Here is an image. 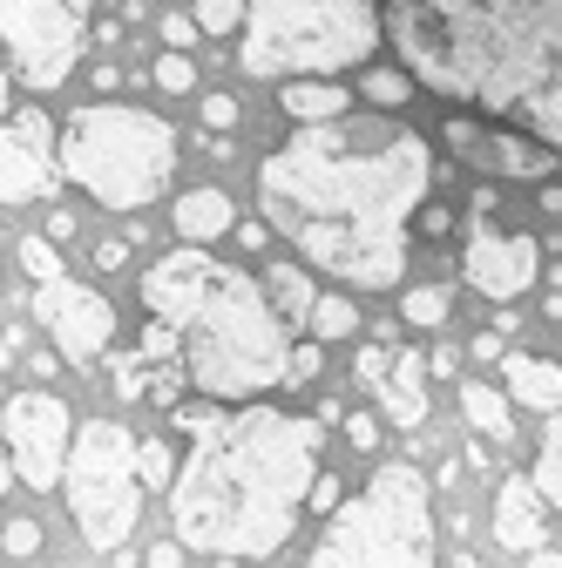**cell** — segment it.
<instances>
[{"label":"cell","mask_w":562,"mask_h":568,"mask_svg":"<svg viewBox=\"0 0 562 568\" xmlns=\"http://www.w3.org/2000/svg\"><path fill=\"white\" fill-rule=\"evenodd\" d=\"M264 292H271V305H278V312H285V325H312V305H319V292H312V277H305L299 264H271Z\"/></svg>","instance_id":"7402d4cb"},{"label":"cell","mask_w":562,"mask_h":568,"mask_svg":"<svg viewBox=\"0 0 562 568\" xmlns=\"http://www.w3.org/2000/svg\"><path fill=\"white\" fill-rule=\"evenodd\" d=\"M0 426H8L14 480L34 487V494L61 487L68 447H76V419H68V399H54V393H14L8 406H0Z\"/></svg>","instance_id":"30bf717a"},{"label":"cell","mask_w":562,"mask_h":568,"mask_svg":"<svg viewBox=\"0 0 562 568\" xmlns=\"http://www.w3.org/2000/svg\"><path fill=\"white\" fill-rule=\"evenodd\" d=\"M305 508H312V515H332V508H339V480H332V474H319V480H312Z\"/></svg>","instance_id":"e575fe53"},{"label":"cell","mask_w":562,"mask_h":568,"mask_svg":"<svg viewBox=\"0 0 562 568\" xmlns=\"http://www.w3.org/2000/svg\"><path fill=\"white\" fill-rule=\"evenodd\" d=\"M157 28H163V48H190V41L203 34V28H197V14H163Z\"/></svg>","instance_id":"d6a6232c"},{"label":"cell","mask_w":562,"mask_h":568,"mask_svg":"<svg viewBox=\"0 0 562 568\" xmlns=\"http://www.w3.org/2000/svg\"><path fill=\"white\" fill-rule=\"evenodd\" d=\"M407 325H448V292L441 284H420V292H407Z\"/></svg>","instance_id":"83f0119b"},{"label":"cell","mask_w":562,"mask_h":568,"mask_svg":"<svg viewBox=\"0 0 562 568\" xmlns=\"http://www.w3.org/2000/svg\"><path fill=\"white\" fill-rule=\"evenodd\" d=\"M312 332L332 345V338H353L360 332V305L353 298H339V292H325L319 305H312Z\"/></svg>","instance_id":"cb8c5ba5"},{"label":"cell","mask_w":562,"mask_h":568,"mask_svg":"<svg viewBox=\"0 0 562 568\" xmlns=\"http://www.w3.org/2000/svg\"><path fill=\"white\" fill-rule=\"evenodd\" d=\"M380 48V0H251L244 75H332Z\"/></svg>","instance_id":"8992f818"},{"label":"cell","mask_w":562,"mask_h":568,"mask_svg":"<svg viewBox=\"0 0 562 568\" xmlns=\"http://www.w3.org/2000/svg\"><path fill=\"white\" fill-rule=\"evenodd\" d=\"M116 386H122V399L183 406V393H190V366H183V345H177V332H170L163 318H150L143 345L116 359Z\"/></svg>","instance_id":"5bb4252c"},{"label":"cell","mask_w":562,"mask_h":568,"mask_svg":"<svg viewBox=\"0 0 562 568\" xmlns=\"http://www.w3.org/2000/svg\"><path fill=\"white\" fill-rule=\"evenodd\" d=\"M468 352H474V359H495V352H502V332H481V338H474Z\"/></svg>","instance_id":"b9f144b4"},{"label":"cell","mask_w":562,"mask_h":568,"mask_svg":"<svg viewBox=\"0 0 562 568\" xmlns=\"http://www.w3.org/2000/svg\"><path fill=\"white\" fill-rule=\"evenodd\" d=\"M529 568H562V548H549V541H542V548H529Z\"/></svg>","instance_id":"7bdbcfd3"},{"label":"cell","mask_w":562,"mask_h":568,"mask_svg":"<svg viewBox=\"0 0 562 568\" xmlns=\"http://www.w3.org/2000/svg\"><path fill=\"white\" fill-rule=\"evenodd\" d=\"M34 312L54 332V345H61L68 366H96L102 345L116 338V305L102 292H89L82 277H48L41 292H34Z\"/></svg>","instance_id":"7c38bea8"},{"label":"cell","mask_w":562,"mask_h":568,"mask_svg":"<svg viewBox=\"0 0 562 568\" xmlns=\"http://www.w3.org/2000/svg\"><path fill=\"white\" fill-rule=\"evenodd\" d=\"M96 264H102V271L129 264V237H102V244H96Z\"/></svg>","instance_id":"74e56055"},{"label":"cell","mask_w":562,"mask_h":568,"mask_svg":"<svg viewBox=\"0 0 562 568\" xmlns=\"http://www.w3.org/2000/svg\"><path fill=\"white\" fill-rule=\"evenodd\" d=\"M238 244H244V251H264V244H271V224H264V217H258V224H244V231H238Z\"/></svg>","instance_id":"60d3db41"},{"label":"cell","mask_w":562,"mask_h":568,"mask_svg":"<svg viewBox=\"0 0 562 568\" xmlns=\"http://www.w3.org/2000/svg\"><path fill=\"white\" fill-rule=\"evenodd\" d=\"M509 399L535 406V413H562V366L555 359H529V352H509Z\"/></svg>","instance_id":"ac0fdd59"},{"label":"cell","mask_w":562,"mask_h":568,"mask_svg":"<svg viewBox=\"0 0 562 568\" xmlns=\"http://www.w3.org/2000/svg\"><path fill=\"white\" fill-rule=\"evenodd\" d=\"M244 14H251V0H197V28L203 34H244Z\"/></svg>","instance_id":"d4e9b609"},{"label":"cell","mask_w":562,"mask_h":568,"mask_svg":"<svg viewBox=\"0 0 562 568\" xmlns=\"http://www.w3.org/2000/svg\"><path fill=\"white\" fill-rule=\"evenodd\" d=\"M0 41L28 89H61L89 41V0H0Z\"/></svg>","instance_id":"9c48e42d"},{"label":"cell","mask_w":562,"mask_h":568,"mask_svg":"<svg viewBox=\"0 0 562 568\" xmlns=\"http://www.w3.org/2000/svg\"><path fill=\"white\" fill-rule=\"evenodd\" d=\"M177 231H183L190 244L224 237V231H231V196H224V190H190V196H177Z\"/></svg>","instance_id":"d6986e66"},{"label":"cell","mask_w":562,"mask_h":568,"mask_svg":"<svg viewBox=\"0 0 562 568\" xmlns=\"http://www.w3.org/2000/svg\"><path fill=\"white\" fill-rule=\"evenodd\" d=\"M61 170L102 210H143L177 170V129L129 102H89L61 129Z\"/></svg>","instance_id":"5b68a950"},{"label":"cell","mask_w":562,"mask_h":568,"mask_svg":"<svg viewBox=\"0 0 562 568\" xmlns=\"http://www.w3.org/2000/svg\"><path fill=\"white\" fill-rule=\"evenodd\" d=\"M495 541L502 548H542V487L535 480H502L495 494Z\"/></svg>","instance_id":"2e32d148"},{"label":"cell","mask_w":562,"mask_h":568,"mask_svg":"<svg viewBox=\"0 0 562 568\" xmlns=\"http://www.w3.org/2000/svg\"><path fill=\"white\" fill-rule=\"evenodd\" d=\"M68 508L96 555H122V541L143 521V460L122 419H89L68 447Z\"/></svg>","instance_id":"ba28073f"},{"label":"cell","mask_w":562,"mask_h":568,"mask_svg":"<svg viewBox=\"0 0 562 568\" xmlns=\"http://www.w3.org/2000/svg\"><path fill=\"white\" fill-rule=\"evenodd\" d=\"M0 122H8V61H0Z\"/></svg>","instance_id":"bcb514c9"},{"label":"cell","mask_w":562,"mask_h":568,"mask_svg":"<svg viewBox=\"0 0 562 568\" xmlns=\"http://www.w3.org/2000/svg\"><path fill=\"white\" fill-rule=\"evenodd\" d=\"M190 454L170 480V528L190 555H278L319 480L325 419L278 406H177Z\"/></svg>","instance_id":"7a4b0ae2"},{"label":"cell","mask_w":562,"mask_h":568,"mask_svg":"<svg viewBox=\"0 0 562 568\" xmlns=\"http://www.w3.org/2000/svg\"><path fill=\"white\" fill-rule=\"evenodd\" d=\"M345 440H353L360 454H373V447H380V419H367V413H360V419H345Z\"/></svg>","instance_id":"d590c367"},{"label":"cell","mask_w":562,"mask_h":568,"mask_svg":"<svg viewBox=\"0 0 562 568\" xmlns=\"http://www.w3.org/2000/svg\"><path fill=\"white\" fill-rule=\"evenodd\" d=\"M420 224H428L434 237H448V224H454V217H448V203H420Z\"/></svg>","instance_id":"ab89813d"},{"label":"cell","mask_w":562,"mask_h":568,"mask_svg":"<svg viewBox=\"0 0 562 568\" xmlns=\"http://www.w3.org/2000/svg\"><path fill=\"white\" fill-rule=\"evenodd\" d=\"M461 413H468V426H474V434H488L495 447H509V440H515V413H509V393H495V386L468 379V386H461Z\"/></svg>","instance_id":"ffe728a7"},{"label":"cell","mask_w":562,"mask_h":568,"mask_svg":"<svg viewBox=\"0 0 562 568\" xmlns=\"http://www.w3.org/2000/svg\"><path fill=\"white\" fill-rule=\"evenodd\" d=\"M183 555H190V548H183V541H170V535H163V541H157V548H150V568H183Z\"/></svg>","instance_id":"f35d334b"},{"label":"cell","mask_w":562,"mask_h":568,"mask_svg":"<svg viewBox=\"0 0 562 568\" xmlns=\"http://www.w3.org/2000/svg\"><path fill=\"white\" fill-rule=\"evenodd\" d=\"M278 102H285V115H299V122H332V115L353 109V95H345L339 82H285Z\"/></svg>","instance_id":"44dd1931"},{"label":"cell","mask_w":562,"mask_h":568,"mask_svg":"<svg viewBox=\"0 0 562 568\" xmlns=\"http://www.w3.org/2000/svg\"><path fill=\"white\" fill-rule=\"evenodd\" d=\"M319 373V345H292V373H285V386H299V379H312Z\"/></svg>","instance_id":"8d00e7d4"},{"label":"cell","mask_w":562,"mask_h":568,"mask_svg":"<svg viewBox=\"0 0 562 568\" xmlns=\"http://www.w3.org/2000/svg\"><path fill=\"white\" fill-rule=\"evenodd\" d=\"M387 28L434 95L562 150V0H387Z\"/></svg>","instance_id":"3957f363"},{"label":"cell","mask_w":562,"mask_h":568,"mask_svg":"<svg viewBox=\"0 0 562 568\" xmlns=\"http://www.w3.org/2000/svg\"><path fill=\"white\" fill-rule=\"evenodd\" d=\"M8 359H14V332L0 338V386H8Z\"/></svg>","instance_id":"f6af8a7d"},{"label":"cell","mask_w":562,"mask_h":568,"mask_svg":"<svg viewBox=\"0 0 562 568\" xmlns=\"http://www.w3.org/2000/svg\"><path fill=\"white\" fill-rule=\"evenodd\" d=\"M454 568H481V561H474V555H461V561H454Z\"/></svg>","instance_id":"c3c4849f"},{"label":"cell","mask_w":562,"mask_h":568,"mask_svg":"<svg viewBox=\"0 0 562 568\" xmlns=\"http://www.w3.org/2000/svg\"><path fill=\"white\" fill-rule=\"evenodd\" d=\"M136 460H143V487H170L177 480V454H170V440H136Z\"/></svg>","instance_id":"4316f807"},{"label":"cell","mask_w":562,"mask_h":568,"mask_svg":"<svg viewBox=\"0 0 562 568\" xmlns=\"http://www.w3.org/2000/svg\"><path fill=\"white\" fill-rule=\"evenodd\" d=\"M150 82H157L163 95H190V89H197V68H190L183 48H163V61L150 68Z\"/></svg>","instance_id":"484cf974"},{"label":"cell","mask_w":562,"mask_h":568,"mask_svg":"<svg viewBox=\"0 0 562 568\" xmlns=\"http://www.w3.org/2000/svg\"><path fill=\"white\" fill-rule=\"evenodd\" d=\"M0 548H8V555H41V528L34 521H8V528H0Z\"/></svg>","instance_id":"1f68e13d"},{"label":"cell","mask_w":562,"mask_h":568,"mask_svg":"<svg viewBox=\"0 0 562 568\" xmlns=\"http://www.w3.org/2000/svg\"><path fill=\"white\" fill-rule=\"evenodd\" d=\"M413 95V82L407 75H393V68H373V75H367V102H380V109H400Z\"/></svg>","instance_id":"f546056e"},{"label":"cell","mask_w":562,"mask_h":568,"mask_svg":"<svg viewBox=\"0 0 562 568\" xmlns=\"http://www.w3.org/2000/svg\"><path fill=\"white\" fill-rule=\"evenodd\" d=\"M428 366L434 359H420V352H400L393 359V373H387V386H380V413L393 419V426H413L428 419Z\"/></svg>","instance_id":"e0dca14e"},{"label":"cell","mask_w":562,"mask_h":568,"mask_svg":"<svg viewBox=\"0 0 562 568\" xmlns=\"http://www.w3.org/2000/svg\"><path fill=\"white\" fill-rule=\"evenodd\" d=\"M535 487H542L549 508H562V413H549V434H542V454H535Z\"/></svg>","instance_id":"603a6c76"},{"label":"cell","mask_w":562,"mask_h":568,"mask_svg":"<svg viewBox=\"0 0 562 568\" xmlns=\"http://www.w3.org/2000/svg\"><path fill=\"white\" fill-rule=\"evenodd\" d=\"M353 373H360V386H367V393H380V386H387V373H393L387 345H360V366H353Z\"/></svg>","instance_id":"4dcf8cb0"},{"label":"cell","mask_w":562,"mask_h":568,"mask_svg":"<svg viewBox=\"0 0 562 568\" xmlns=\"http://www.w3.org/2000/svg\"><path fill=\"white\" fill-rule=\"evenodd\" d=\"M461 271H468L474 292L495 298V305L522 298L529 284H535V271H542L535 237L495 231V190H474V231H468V244H461Z\"/></svg>","instance_id":"8fae6325"},{"label":"cell","mask_w":562,"mask_h":568,"mask_svg":"<svg viewBox=\"0 0 562 568\" xmlns=\"http://www.w3.org/2000/svg\"><path fill=\"white\" fill-rule=\"evenodd\" d=\"M203 122L210 129H238V102L231 95H203Z\"/></svg>","instance_id":"836d02e7"},{"label":"cell","mask_w":562,"mask_h":568,"mask_svg":"<svg viewBox=\"0 0 562 568\" xmlns=\"http://www.w3.org/2000/svg\"><path fill=\"white\" fill-rule=\"evenodd\" d=\"M143 305L163 318L183 345L190 393L203 399H258L271 386H285L292 373V338L285 312H271V298L238 271L218 264L203 244H183L143 271Z\"/></svg>","instance_id":"277c9868"},{"label":"cell","mask_w":562,"mask_h":568,"mask_svg":"<svg viewBox=\"0 0 562 568\" xmlns=\"http://www.w3.org/2000/svg\"><path fill=\"white\" fill-rule=\"evenodd\" d=\"M8 474H14V460H8V447H0V487H8Z\"/></svg>","instance_id":"7dc6e473"},{"label":"cell","mask_w":562,"mask_h":568,"mask_svg":"<svg viewBox=\"0 0 562 568\" xmlns=\"http://www.w3.org/2000/svg\"><path fill=\"white\" fill-rule=\"evenodd\" d=\"M441 135H448V150L468 170H481V176H549L555 156H562L555 142H529V135L495 129V122H481V115H454V122H441Z\"/></svg>","instance_id":"4fadbf2b"},{"label":"cell","mask_w":562,"mask_h":568,"mask_svg":"<svg viewBox=\"0 0 562 568\" xmlns=\"http://www.w3.org/2000/svg\"><path fill=\"white\" fill-rule=\"evenodd\" d=\"M48 237H61V244H68V237H76V217H68V210H54V217H48Z\"/></svg>","instance_id":"ee69618b"},{"label":"cell","mask_w":562,"mask_h":568,"mask_svg":"<svg viewBox=\"0 0 562 568\" xmlns=\"http://www.w3.org/2000/svg\"><path fill=\"white\" fill-rule=\"evenodd\" d=\"M48 156H54V122L41 109H21L0 129V203H34L48 190Z\"/></svg>","instance_id":"9a60e30c"},{"label":"cell","mask_w":562,"mask_h":568,"mask_svg":"<svg viewBox=\"0 0 562 568\" xmlns=\"http://www.w3.org/2000/svg\"><path fill=\"white\" fill-rule=\"evenodd\" d=\"M428 176L434 150L420 135L332 115L258 163V203L305 264L380 292L407 277V224L428 203Z\"/></svg>","instance_id":"6da1fadb"},{"label":"cell","mask_w":562,"mask_h":568,"mask_svg":"<svg viewBox=\"0 0 562 568\" xmlns=\"http://www.w3.org/2000/svg\"><path fill=\"white\" fill-rule=\"evenodd\" d=\"M312 568H434L428 474L387 460L360 501H339L312 548Z\"/></svg>","instance_id":"52a82bcc"},{"label":"cell","mask_w":562,"mask_h":568,"mask_svg":"<svg viewBox=\"0 0 562 568\" xmlns=\"http://www.w3.org/2000/svg\"><path fill=\"white\" fill-rule=\"evenodd\" d=\"M21 271H28L34 284H48V277H61V257H54V237H28V244H21Z\"/></svg>","instance_id":"f1b7e54d"}]
</instances>
